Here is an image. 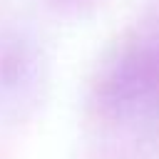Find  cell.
Masks as SVG:
<instances>
[{
	"instance_id": "1",
	"label": "cell",
	"mask_w": 159,
	"mask_h": 159,
	"mask_svg": "<svg viewBox=\"0 0 159 159\" xmlns=\"http://www.w3.org/2000/svg\"><path fill=\"white\" fill-rule=\"evenodd\" d=\"M89 102L117 127H149L159 119V32H137L99 62Z\"/></svg>"
},
{
	"instance_id": "2",
	"label": "cell",
	"mask_w": 159,
	"mask_h": 159,
	"mask_svg": "<svg viewBox=\"0 0 159 159\" xmlns=\"http://www.w3.org/2000/svg\"><path fill=\"white\" fill-rule=\"evenodd\" d=\"M37 55L35 50L12 37L0 42V102H10L15 109L22 99H30V94L37 89Z\"/></svg>"
},
{
	"instance_id": "3",
	"label": "cell",
	"mask_w": 159,
	"mask_h": 159,
	"mask_svg": "<svg viewBox=\"0 0 159 159\" xmlns=\"http://www.w3.org/2000/svg\"><path fill=\"white\" fill-rule=\"evenodd\" d=\"M57 2H72V5H82V2H92V0H57Z\"/></svg>"
}]
</instances>
